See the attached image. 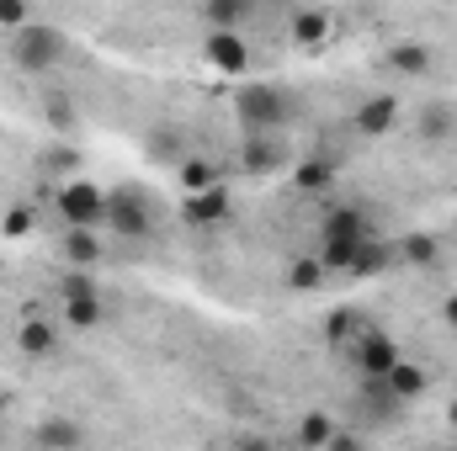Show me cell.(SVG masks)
Here are the masks:
<instances>
[{"mask_svg":"<svg viewBox=\"0 0 457 451\" xmlns=\"http://www.w3.org/2000/svg\"><path fill=\"white\" fill-rule=\"evenodd\" d=\"M64 53H70V43H64V32L59 27H48V21H27V27H16L11 32V64L21 70V75H54L59 64H64Z\"/></svg>","mask_w":457,"mask_h":451,"instance_id":"obj_1","label":"cell"},{"mask_svg":"<svg viewBox=\"0 0 457 451\" xmlns=\"http://www.w3.org/2000/svg\"><path fill=\"white\" fill-rule=\"evenodd\" d=\"M287 91L282 86H271V80H250V86H239L234 91V112H239V122L250 127V133H277L282 122H287Z\"/></svg>","mask_w":457,"mask_h":451,"instance_id":"obj_2","label":"cell"},{"mask_svg":"<svg viewBox=\"0 0 457 451\" xmlns=\"http://www.w3.org/2000/svg\"><path fill=\"white\" fill-rule=\"evenodd\" d=\"M102 228L117 239H154V213L133 186H117V192H107V224Z\"/></svg>","mask_w":457,"mask_h":451,"instance_id":"obj_3","label":"cell"},{"mask_svg":"<svg viewBox=\"0 0 457 451\" xmlns=\"http://www.w3.org/2000/svg\"><path fill=\"white\" fill-rule=\"evenodd\" d=\"M54 208H59L64 224H96V228L107 224V192L96 181H64Z\"/></svg>","mask_w":457,"mask_h":451,"instance_id":"obj_4","label":"cell"},{"mask_svg":"<svg viewBox=\"0 0 457 451\" xmlns=\"http://www.w3.org/2000/svg\"><path fill=\"white\" fill-rule=\"evenodd\" d=\"M394 361H399V345L383 335V330H372V324L356 330V340H351V366H356V377H388Z\"/></svg>","mask_w":457,"mask_h":451,"instance_id":"obj_5","label":"cell"},{"mask_svg":"<svg viewBox=\"0 0 457 451\" xmlns=\"http://www.w3.org/2000/svg\"><path fill=\"white\" fill-rule=\"evenodd\" d=\"M181 218L192 228H219V224H228L234 218V197H228V186H203V192H187L181 197Z\"/></svg>","mask_w":457,"mask_h":451,"instance_id":"obj_6","label":"cell"},{"mask_svg":"<svg viewBox=\"0 0 457 451\" xmlns=\"http://www.w3.org/2000/svg\"><path fill=\"white\" fill-rule=\"evenodd\" d=\"M367 234H378V218L367 202H336L320 218V239H367Z\"/></svg>","mask_w":457,"mask_h":451,"instance_id":"obj_7","label":"cell"},{"mask_svg":"<svg viewBox=\"0 0 457 451\" xmlns=\"http://www.w3.org/2000/svg\"><path fill=\"white\" fill-rule=\"evenodd\" d=\"M399 96L394 91H378V96H367L356 112H351V127H356V138H383V133H394L399 127Z\"/></svg>","mask_w":457,"mask_h":451,"instance_id":"obj_8","label":"cell"},{"mask_svg":"<svg viewBox=\"0 0 457 451\" xmlns=\"http://www.w3.org/2000/svg\"><path fill=\"white\" fill-rule=\"evenodd\" d=\"M203 53H208V64H213L219 75H245V70H250V43H245L234 27H213L208 43H203Z\"/></svg>","mask_w":457,"mask_h":451,"instance_id":"obj_9","label":"cell"},{"mask_svg":"<svg viewBox=\"0 0 457 451\" xmlns=\"http://www.w3.org/2000/svg\"><path fill=\"white\" fill-rule=\"evenodd\" d=\"M59 255H64L70 266H102L107 239H102L96 224H64V234H59Z\"/></svg>","mask_w":457,"mask_h":451,"instance_id":"obj_10","label":"cell"},{"mask_svg":"<svg viewBox=\"0 0 457 451\" xmlns=\"http://www.w3.org/2000/svg\"><path fill=\"white\" fill-rule=\"evenodd\" d=\"M388 266H399V250H394L383 234H367V239L356 244V255H351L345 276H351V282H367V276H383Z\"/></svg>","mask_w":457,"mask_h":451,"instance_id":"obj_11","label":"cell"},{"mask_svg":"<svg viewBox=\"0 0 457 451\" xmlns=\"http://www.w3.org/2000/svg\"><path fill=\"white\" fill-rule=\"evenodd\" d=\"M59 324L75 330V335H91L107 324V303L102 292H80V298H59Z\"/></svg>","mask_w":457,"mask_h":451,"instance_id":"obj_12","label":"cell"},{"mask_svg":"<svg viewBox=\"0 0 457 451\" xmlns=\"http://www.w3.org/2000/svg\"><path fill=\"white\" fill-rule=\"evenodd\" d=\"M293 186H298L303 197H330V186H336V160H330V154H303V160L293 165Z\"/></svg>","mask_w":457,"mask_h":451,"instance_id":"obj_13","label":"cell"},{"mask_svg":"<svg viewBox=\"0 0 457 451\" xmlns=\"http://www.w3.org/2000/svg\"><path fill=\"white\" fill-rule=\"evenodd\" d=\"M239 165H245L250 176H266V170H282V165H287V149H282L271 133H250L245 149H239Z\"/></svg>","mask_w":457,"mask_h":451,"instance_id":"obj_14","label":"cell"},{"mask_svg":"<svg viewBox=\"0 0 457 451\" xmlns=\"http://www.w3.org/2000/svg\"><path fill=\"white\" fill-rule=\"evenodd\" d=\"M16 350L32 356V361L54 356V350H59V324H54V319H37V314L21 319V324H16Z\"/></svg>","mask_w":457,"mask_h":451,"instance_id":"obj_15","label":"cell"},{"mask_svg":"<svg viewBox=\"0 0 457 451\" xmlns=\"http://www.w3.org/2000/svg\"><path fill=\"white\" fill-rule=\"evenodd\" d=\"M394 250H399V260H404V266H420V271L442 266V239H436V234H426V228H410Z\"/></svg>","mask_w":457,"mask_h":451,"instance_id":"obj_16","label":"cell"},{"mask_svg":"<svg viewBox=\"0 0 457 451\" xmlns=\"http://www.w3.org/2000/svg\"><path fill=\"white\" fill-rule=\"evenodd\" d=\"M388 64H394L399 75H410V80H426V75L436 70V53H431L426 43H394V48H388Z\"/></svg>","mask_w":457,"mask_h":451,"instance_id":"obj_17","label":"cell"},{"mask_svg":"<svg viewBox=\"0 0 457 451\" xmlns=\"http://www.w3.org/2000/svg\"><path fill=\"white\" fill-rule=\"evenodd\" d=\"M383 382L394 388V398H399V404H415V398L426 393V382H431V377H426V366H415V361H404V356H399V361L388 366V377H383Z\"/></svg>","mask_w":457,"mask_h":451,"instance_id":"obj_18","label":"cell"},{"mask_svg":"<svg viewBox=\"0 0 457 451\" xmlns=\"http://www.w3.org/2000/svg\"><path fill=\"white\" fill-rule=\"evenodd\" d=\"M325 37H330V11L303 5V11L293 16V43H298V48H320Z\"/></svg>","mask_w":457,"mask_h":451,"instance_id":"obj_19","label":"cell"},{"mask_svg":"<svg viewBox=\"0 0 457 451\" xmlns=\"http://www.w3.org/2000/svg\"><path fill=\"white\" fill-rule=\"evenodd\" d=\"M457 133V107L453 102H426L420 107V138L436 144V138H453Z\"/></svg>","mask_w":457,"mask_h":451,"instance_id":"obj_20","label":"cell"},{"mask_svg":"<svg viewBox=\"0 0 457 451\" xmlns=\"http://www.w3.org/2000/svg\"><path fill=\"white\" fill-rule=\"evenodd\" d=\"M255 11V0H203V21L208 27H245V16Z\"/></svg>","mask_w":457,"mask_h":451,"instance_id":"obj_21","label":"cell"},{"mask_svg":"<svg viewBox=\"0 0 457 451\" xmlns=\"http://www.w3.org/2000/svg\"><path fill=\"white\" fill-rule=\"evenodd\" d=\"M325 276H330V271H325L320 255H298V260L287 266V287H293V292H320Z\"/></svg>","mask_w":457,"mask_h":451,"instance_id":"obj_22","label":"cell"},{"mask_svg":"<svg viewBox=\"0 0 457 451\" xmlns=\"http://www.w3.org/2000/svg\"><path fill=\"white\" fill-rule=\"evenodd\" d=\"M32 441H37V447H80V441H86V430H80L75 420L54 414V420H43V425L32 430Z\"/></svg>","mask_w":457,"mask_h":451,"instance_id":"obj_23","label":"cell"},{"mask_svg":"<svg viewBox=\"0 0 457 451\" xmlns=\"http://www.w3.org/2000/svg\"><path fill=\"white\" fill-rule=\"evenodd\" d=\"M298 441L314 451H330V441H336V420L325 414V409H309L303 420H298Z\"/></svg>","mask_w":457,"mask_h":451,"instance_id":"obj_24","label":"cell"},{"mask_svg":"<svg viewBox=\"0 0 457 451\" xmlns=\"http://www.w3.org/2000/svg\"><path fill=\"white\" fill-rule=\"evenodd\" d=\"M361 324H367V319H361L356 308H336V314L325 319V340H330V345H351V340H356V330H361Z\"/></svg>","mask_w":457,"mask_h":451,"instance_id":"obj_25","label":"cell"},{"mask_svg":"<svg viewBox=\"0 0 457 451\" xmlns=\"http://www.w3.org/2000/svg\"><path fill=\"white\" fill-rule=\"evenodd\" d=\"M181 192H203V186H213V165L208 160H181Z\"/></svg>","mask_w":457,"mask_h":451,"instance_id":"obj_26","label":"cell"},{"mask_svg":"<svg viewBox=\"0 0 457 451\" xmlns=\"http://www.w3.org/2000/svg\"><path fill=\"white\" fill-rule=\"evenodd\" d=\"M80 292H102V287L91 282V266H70V271L59 276V298H80Z\"/></svg>","mask_w":457,"mask_h":451,"instance_id":"obj_27","label":"cell"},{"mask_svg":"<svg viewBox=\"0 0 457 451\" xmlns=\"http://www.w3.org/2000/svg\"><path fill=\"white\" fill-rule=\"evenodd\" d=\"M32 224H37V213H32V208H11V213L0 218L5 239H27V234H32Z\"/></svg>","mask_w":457,"mask_h":451,"instance_id":"obj_28","label":"cell"},{"mask_svg":"<svg viewBox=\"0 0 457 451\" xmlns=\"http://www.w3.org/2000/svg\"><path fill=\"white\" fill-rule=\"evenodd\" d=\"M32 21V5L27 0H0V32H16Z\"/></svg>","mask_w":457,"mask_h":451,"instance_id":"obj_29","label":"cell"},{"mask_svg":"<svg viewBox=\"0 0 457 451\" xmlns=\"http://www.w3.org/2000/svg\"><path fill=\"white\" fill-rule=\"evenodd\" d=\"M48 122H54V127H70V122H75V102H70V96H48Z\"/></svg>","mask_w":457,"mask_h":451,"instance_id":"obj_30","label":"cell"},{"mask_svg":"<svg viewBox=\"0 0 457 451\" xmlns=\"http://www.w3.org/2000/svg\"><path fill=\"white\" fill-rule=\"evenodd\" d=\"M436 319L447 324V335H457V292H447V298H442V308H436Z\"/></svg>","mask_w":457,"mask_h":451,"instance_id":"obj_31","label":"cell"},{"mask_svg":"<svg viewBox=\"0 0 457 451\" xmlns=\"http://www.w3.org/2000/svg\"><path fill=\"white\" fill-rule=\"evenodd\" d=\"M75 160H80L75 149H54V154H48V170H75Z\"/></svg>","mask_w":457,"mask_h":451,"instance_id":"obj_32","label":"cell"},{"mask_svg":"<svg viewBox=\"0 0 457 451\" xmlns=\"http://www.w3.org/2000/svg\"><path fill=\"white\" fill-rule=\"evenodd\" d=\"M447 425H453V430H457V398H453V404H447Z\"/></svg>","mask_w":457,"mask_h":451,"instance_id":"obj_33","label":"cell"},{"mask_svg":"<svg viewBox=\"0 0 457 451\" xmlns=\"http://www.w3.org/2000/svg\"><path fill=\"white\" fill-rule=\"evenodd\" d=\"M0 414H5V398H0Z\"/></svg>","mask_w":457,"mask_h":451,"instance_id":"obj_34","label":"cell"},{"mask_svg":"<svg viewBox=\"0 0 457 451\" xmlns=\"http://www.w3.org/2000/svg\"><path fill=\"white\" fill-rule=\"evenodd\" d=\"M453 234H457V218H453Z\"/></svg>","mask_w":457,"mask_h":451,"instance_id":"obj_35","label":"cell"}]
</instances>
